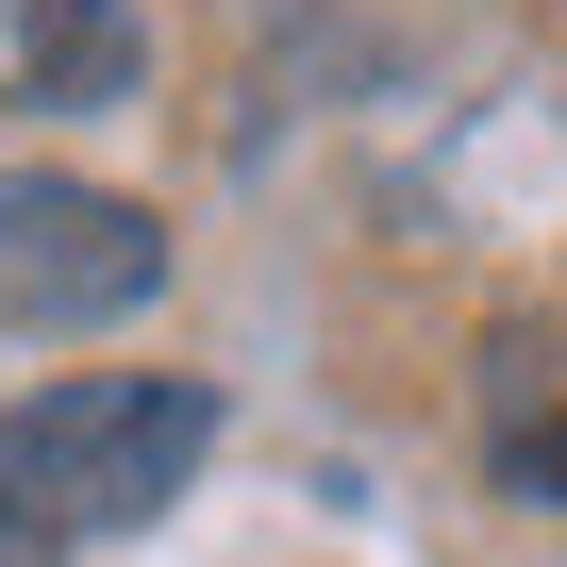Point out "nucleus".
Here are the masks:
<instances>
[{"label":"nucleus","mask_w":567,"mask_h":567,"mask_svg":"<svg viewBox=\"0 0 567 567\" xmlns=\"http://www.w3.org/2000/svg\"><path fill=\"white\" fill-rule=\"evenodd\" d=\"M217 451V384H167V368H84V384H34L0 417V517L18 534H134L200 484Z\"/></svg>","instance_id":"nucleus-1"},{"label":"nucleus","mask_w":567,"mask_h":567,"mask_svg":"<svg viewBox=\"0 0 567 567\" xmlns=\"http://www.w3.org/2000/svg\"><path fill=\"white\" fill-rule=\"evenodd\" d=\"M134 68H151L134 0H18V84H34L51 117H101V101H134Z\"/></svg>","instance_id":"nucleus-3"},{"label":"nucleus","mask_w":567,"mask_h":567,"mask_svg":"<svg viewBox=\"0 0 567 567\" xmlns=\"http://www.w3.org/2000/svg\"><path fill=\"white\" fill-rule=\"evenodd\" d=\"M0 567H51V534H18V517H0Z\"/></svg>","instance_id":"nucleus-5"},{"label":"nucleus","mask_w":567,"mask_h":567,"mask_svg":"<svg viewBox=\"0 0 567 567\" xmlns=\"http://www.w3.org/2000/svg\"><path fill=\"white\" fill-rule=\"evenodd\" d=\"M167 284V217L117 184H51L18 167L0 184V334H101Z\"/></svg>","instance_id":"nucleus-2"},{"label":"nucleus","mask_w":567,"mask_h":567,"mask_svg":"<svg viewBox=\"0 0 567 567\" xmlns=\"http://www.w3.org/2000/svg\"><path fill=\"white\" fill-rule=\"evenodd\" d=\"M501 484H517V501H567V417H534V434L501 451Z\"/></svg>","instance_id":"nucleus-4"}]
</instances>
